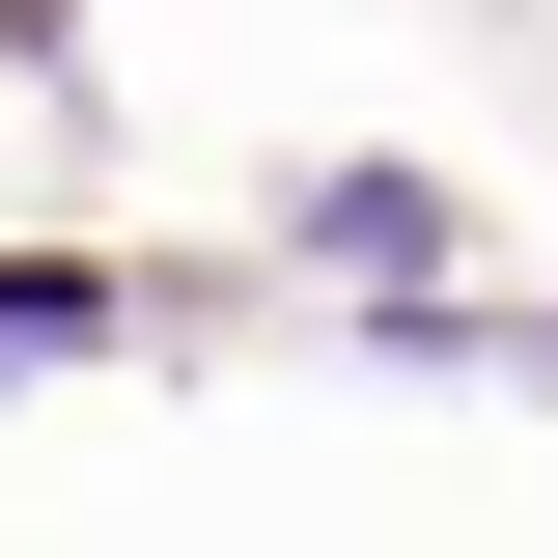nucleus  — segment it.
<instances>
[{"label": "nucleus", "mask_w": 558, "mask_h": 558, "mask_svg": "<svg viewBox=\"0 0 558 558\" xmlns=\"http://www.w3.org/2000/svg\"><path fill=\"white\" fill-rule=\"evenodd\" d=\"M112 336V279H57V252H0V363H84Z\"/></svg>", "instance_id": "obj_1"}]
</instances>
